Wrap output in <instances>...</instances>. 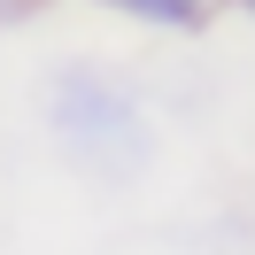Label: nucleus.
Listing matches in <instances>:
<instances>
[{
  "instance_id": "nucleus-2",
  "label": "nucleus",
  "mask_w": 255,
  "mask_h": 255,
  "mask_svg": "<svg viewBox=\"0 0 255 255\" xmlns=\"http://www.w3.org/2000/svg\"><path fill=\"white\" fill-rule=\"evenodd\" d=\"M93 8H109V16H131V23H147V31H178V39L209 31V23L224 16V0H93Z\"/></svg>"
},
{
  "instance_id": "nucleus-3",
  "label": "nucleus",
  "mask_w": 255,
  "mask_h": 255,
  "mask_svg": "<svg viewBox=\"0 0 255 255\" xmlns=\"http://www.w3.org/2000/svg\"><path fill=\"white\" fill-rule=\"evenodd\" d=\"M39 0H0V23H16V16H31Z\"/></svg>"
},
{
  "instance_id": "nucleus-4",
  "label": "nucleus",
  "mask_w": 255,
  "mask_h": 255,
  "mask_svg": "<svg viewBox=\"0 0 255 255\" xmlns=\"http://www.w3.org/2000/svg\"><path fill=\"white\" fill-rule=\"evenodd\" d=\"M224 8H240V16H248V23H255V0H224Z\"/></svg>"
},
{
  "instance_id": "nucleus-1",
  "label": "nucleus",
  "mask_w": 255,
  "mask_h": 255,
  "mask_svg": "<svg viewBox=\"0 0 255 255\" xmlns=\"http://www.w3.org/2000/svg\"><path fill=\"white\" fill-rule=\"evenodd\" d=\"M47 131L93 178H139L147 155H155V131L139 116V93L116 70H101V62H62L47 78Z\"/></svg>"
}]
</instances>
